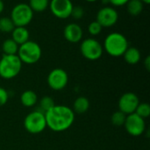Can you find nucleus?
Returning <instances> with one entry per match:
<instances>
[{"label": "nucleus", "mask_w": 150, "mask_h": 150, "mask_svg": "<svg viewBox=\"0 0 150 150\" xmlns=\"http://www.w3.org/2000/svg\"><path fill=\"white\" fill-rule=\"evenodd\" d=\"M47 127L55 133L68 130L75 121V113L66 105H54L45 113Z\"/></svg>", "instance_id": "nucleus-1"}, {"label": "nucleus", "mask_w": 150, "mask_h": 150, "mask_svg": "<svg viewBox=\"0 0 150 150\" xmlns=\"http://www.w3.org/2000/svg\"><path fill=\"white\" fill-rule=\"evenodd\" d=\"M129 47L127 37L119 32H112L106 35L104 41V50L113 57H122Z\"/></svg>", "instance_id": "nucleus-2"}, {"label": "nucleus", "mask_w": 150, "mask_h": 150, "mask_svg": "<svg viewBox=\"0 0 150 150\" xmlns=\"http://www.w3.org/2000/svg\"><path fill=\"white\" fill-rule=\"evenodd\" d=\"M22 69V62L17 55H3L0 59V77L11 80L18 76Z\"/></svg>", "instance_id": "nucleus-3"}, {"label": "nucleus", "mask_w": 150, "mask_h": 150, "mask_svg": "<svg viewBox=\"0 0 150 150\" xmlns=\"http://www.w3.org/2000/svg\"><path fill=\"white\" fill-rule=\"evenodd\" d=\"M42 55V50L40 46L33 42L28 41L18 47V50L17 56L22 62V64L25 65H33L37 63Z\"/></svg>", "instance_id": "nucleus-4"}, {"label": "nucleus", "mask_w": 150, "mask_h": 150, "mask_svg": "<svg viewBox=\"0 0 150 150\" xmlns=\"http://www.w3.org/2000/svg\"><path fill=\"white\" fill-rule=\"evenodd\" d=\"M24 127L29 133L32 134L42 133L47 128L45 114L39 110L30 112L24 119Z\"/></svg>", "instance_id": "nucleus-5"}, {"label": "nucleus", "mask_w": 150, "mask_h": 150, "mask_svg": "<svg viewBox=\"0 0 150 150\" xmlns=\"http://www.w3.org/2000/svg\"><path fill=\"white\" fill-rule=\"evenodd\" d=\"M10 18L15 27H25V26L32 21L33 18V11L28 4L19 3L12 8Z\"/></svg>", "instance_id": "nucleus-6"}, {"label": "nucleus", "mask_w": 150, "mask_h": 150, "mask_svg": "<svg viewBox=\"0 0 150 150\" xmlns=\"http://www.w3.org/2000/svg\"><path fill=\"white\" fill-rule=\"evenodd\" d=\"M81 54L84 58L91 61L99 59L104 52L103 45L94 38H87L81 42L80 45Z\"/></svg>", "instance_id": "nucleus-7"}, {"label": "nucleus", "mask_w": 150, "mask_h": 150, "mask_svg": "<svg viewBox=\"0 0 150 150\" xmlns=\"http://www.w3.org/2000/svg\"><path fill=\"white\" fill-rule=\"evenodd\" d=\"M47 85L54 91L64 89L69 83V75L67 72L62 68L53 69L47 75Z\"/></svg>", "instance_id": "nucleus-8"}, {"label": "nucleus", "mask_w": 150, "mask_h": 150, "mask_svg": "<svg viewBox=\"0 0 150 150\" xmlns=\"http://www.w3.org/2000/svg\"><path fill=\"white\" fill-rule=\"evenodd\" d=\"M124 126L127 133L133 137H139L142 135L146 130L145 119L142 118L135 113L127 116Z\"/></svg>", "instance_id": "nucleus-9"}, {"label": "nucleus", "mask_w": 150, "mask_h": 150, "mask_svg": "<svg viewBox=\"0 0 150 150\" xmlns=\"http://www.w3.org/2000/svg\"><path fill=\"white\" fill-rule=\"evenodd\" d=\"M140 103L139 97L133 92H127L123 94L118 102L119 111L125 115H130L135 112Z\"/></svg>", "instance_id": "nucleus-10"}, {"label": "nucleus", "mask_w": 150, "mask_h": 150, "mask_svg": "<svg viewBox=\"0 0 150 150\" xmlns=\"http://www.w3.org/2000/svg\"><path fill=\"white\" fill-rule=\"evenodd\" d=\"M48 7L54 17L64 19L70 17L74 6L71 0H51Z\"/></svg>", "instance_id": "nucleus-11"}, {"label": "nucleus", "mask_w": 150, "mask_h": 150, "mask_svg": "<svg viewBox=\"0 0 150 150\" xmlns=\"http://www.w3.org/2000/svg\"><path fill=\"white\" fill-rule=\"evenodd\" d=\"M119 19V13L112 6H105L98 10L97 13V21L102 27H111L114 26Z\"/></svg>", "instance_id": "nucleus-12"}, {"label": "nucleus", "mask_w": 150, "mask_h": 150, "mask_svg": "<svg viewBox=\"0 0 150 150\" xmlns=\"http://www.w3.org/2000/svg\"><path fill=\"white\" fill-rule=\"evenodd\" d=\"M83 35L82 27L76 23H69L63 29L64 38L71 43L79 42Z\"/></svg>", "instance_id": "nucleus-13"}, {"label": "nucleus", "mask_w": 150, "mask_h": 150, "mask_svg": "<svg viewBox=\"0 0 150 150\" xmlns=\"http://www.w3.org/2000/svg\"><path fill=\"white\" fill-rule=\"evenodd\" d=\"M29 31L25 27H15L11 32V39L19 46L29 41Z\"/></svg>", "instance_id": "nucleus-14"}, {"label": "nucleus", "mask_w": 150, "mask_h": 150, "mask_svg": "<svg viewBox=\"0 0 150 150\" xmlns=\"http://www.w3.org/2000/svg\"><path fill=\"white\" fill-rule=\"evenodd\" d=\"M123 57L125 61L131 65H136L141 61L142 54L141 51L135 47H128L125 53L123 54Z\"/></svg>", "instance_id": "nucleus-15"}, {"label": "nucleus", "mask_w": 150, "mask_h": 150, "mask_svg": "<svg viewBox=\"0 0 150 150\" xmlns=\"http://www.w3.org/2000/svg\"><path fill=\"white\" fill-rule=\"evenodd\" d=\"M20 103L26 108L33 107L38 103V95L33 90H25L20 95Z\"/></svg>", "instance_id": "nucleus-16"}, {"label": "nucleus", "mask_w": 150, "mask_h": 150, "mask_svg": "<svg viewBox=\"0 0 150 150\" xmlns=\"http://www.w3.org/2000/svg\"><path fill=\"white\" fill-rule=\"evenodd\" d=\"M90 108V101L85 96L77 97L73 103V111L76 114H84Z\"/></svg>", "instance_id": "nucleus-17"}, {"label": "nucleus", "mask_w": 150, "mask_h": 150, "mask_svg": "<svg viewBox=\"0 0 150 150\" xmlns=\"http://www.w3.org/2000/svg\"><path fill=\"white\" fill-rule=\"evenodd\" d=\"M126 5L128 13L133 16H137L143 11V3L141 0H129Z\"/></svg>", "instance_id": "nucleus-18"}, {"label": "nucleus", "mask_w": 150, "mask_h": 150, "mask_svg": "<svg viewBox=\"0 0 150 150\" xmlns=\"http://www.w3.org/2000/svg\"><path fill=\"white\" fill-rule=\"evenodd\" d=\"M18 45L11 38L6 39L2 44V50L4 55H17L18 50Z\"/></svg>", "instance_id": "nucleus-19"}, {"label": "nucleus", "mask_w": 150, "mask_h": 150, "mask_svg": "<svg viewBox=\"0 0 150 150\" xmlns=\"http://www.w3.org/2000/svg\"><path fill=\"white\" fill-rule=\"evenodd\" d=\"M49 0H29L28 5L33 12H42L47 9L49 6Z\"/></svg>", "instance_id": "nucleus-20"}, {"label": "nucleus", "mask_w": 150, "mask_h": 150, "mask_svg": "<svg viewBox=\"0 0 150 150\" xmlns=\"http://www.w3.org/2000/svg\"><path fill=\"white\" fill-rule=\"evenodd\" d=\"M39 105H40V110L39 111H41V112H43L45 114L47 111H48L49 110H51L55 105V103H54V99L51 96H47H47H43L40 100Z\"/></svg>", "instance_id": "nucleus-21"}, {"label": "nucleus", "mask_w": 150, "mask_h": 150, "mask_svg": "<svg viewBox=\"0 0 150 150\" xmlns=\"http://www.w3.org/2000/svg\"><path fill=\"white\" fill-rule=\"evenodd\" d=\"M15 26L9 17L0 18V32L2 33H11Z\"/></svg>", "instance_id": "nucleus-22"}, {"label": "nucleus", "mask_w": 150, "mask_h": 150, "mask_svg": "<svg viewBox=\"0 0 150 150\" xmlns=\"http://www.w3.org/2000/svg\"><path fill=\"white\" fill-rule=\"evenodd\" d=\"M134 113L143 119L149 118L150 116V105L148 103H140Z\"/></svg>", "instance_id": "nucleus-23"}, {"label": "nucleus", "mask_w": 150, "mask_h": 150, "mask_svg": "<svg viewBox=\"0 0 150 150\" xmlns=\"http://www.w3.org/2000/svg\"><path fill=\"white\" fill-rule=\"evenodd\" d=\"M126 118H127V115L118 111H115L112 115L111 121H112V124L115 126H122L125 124Z\"/></svg>", "instance_id": "nucleus-24"}, {"label": "nucleus", "mask_w": 150, "mask_h": 150, "mask_svg": "<svg viewBox=\"0 0 150 150\" xmlns=\"http://www.w3.org/2000/svg\"><path fill=\"white\" fill-rule=\"evenodd\" d=\"M102 29H103V27L100 26V24L97 20L91 21L88 26V31H89L90 34H91L93 36L98 35L101 33Z\"/></svg>", "instance_id": "nucleus-25"}, {"label": "nucleus", "mask_w": 150, "mask_h": 150, "mask_svg": "<svg viewBox=\"0 0 150 150\" xmlns=\"http://www.w3.org/2000/svg\"><path fill=\"white\" fill-rule=\"evenodd\" d=\"M84 15V10L81 6H74L71 11V15L76 19H80Z\"/></svg>", "instance_id": "nucleus-26"}, {"label": "nucleus", "mask_w": 150, "mask_h": 150, "mask_svg": "<svg viewBox=\"0 0 150 150\" xmlns=\"http://www.w3.org/2000/svg\"><path fill=\"white\" fill-rule=\"evenodd\" d=\"M8 100H9L8 91L5 88L0 87V107H3L4 105H5Z\"/></svg>", "instance_id": "nucleus-27"}, {"label": "nucleus", "mask_w": 150, "mask_h": 150, "mask_svg": "<svg viewBox=\"0 0 150 150\" xmlns=\"http://www.w3.org/2000/svg\"><path fill=\"white\" fill-rule=\"evenodd\" d=\"M109 3L115 7H120L122 5H126L129 0H108Z\"/></svg>", "instance_id": "nucleus-28"}, {"label": "nucleus", "mask_w": 150, "mask_h": 150, "mask_svg": "<svg viewBox=\"0 0 150 150\" xmlns=\"http://www.w3.org/2000/svg\"><path fill=\"white\" fill-rule=\"evenodd\" d=\"M144 66H145L146 70H147L148 72H149L150 71V57L149 56H148V57L145 58V60H144Z\"/></svg>", "instance_id": "nucleus-29"}, {"label": "nucleus", "mask_w": 150, "mask_h": 150, "mask_svg": "<svg viewBox=\"0 0 150 150\" xmlns=\"http://www.w3.org/2000/svg\"><path fill=\"white\" fill-rule=\"evenodd\" d=\"M4 9V4L3 0H0V14L3 12Z\"/></svg>", "instance_id": "nucleus-30"}, {"label": "nucleus", "mask_w": 150, "mask_h": 150, "mask_svg": "<svg viewBox=\"0 0 150 150\" xmlns=\"http://www.w3.org/2000/svg\"><path fill=\"white\" fill-rule=\"evenodd\" d=\"M143 4H149L150 3V0H141Z\"/></svg>", "instance_id": "nucleus-31"}, {"label": "nucleus", "mask_w": 150, "mask_h": 150, "mask_svg": "<svg viewBox=\"0 0 150 150\" xmlns=\"http://www.w3.org/2000/svg\"><path fill=\"white\" fill-rule=\"evenodd\" d=\"M85 1H87V2H89V3H93V2H96V1H98V0H85Z\"/></svg>", "instance_id": "nucleus-32"}, {"label": "nucleus", "mask_w": 150, "mask_h": 150, "mask_svg": "<svg viewBox=\"0 0 150 150\" xmlns=\"http://www.w3.org/2000/svg\"><path fill=\"white\" fill-rule=\"evenodd\" d=\"M102 2H103L104 4H108V3H109L108 0H102Z\"/></svg>", "instance_id": "nucleus-33"}]
</instances>
